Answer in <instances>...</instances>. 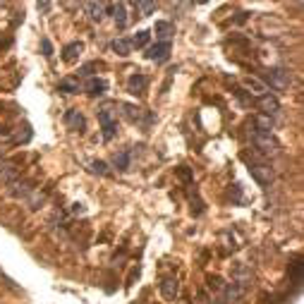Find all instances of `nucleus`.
I'll list each match as a JSON object with an SVG mask.
<instances>
[{"label":"nucleus","instance_id":"obj_1","mask_svg":"<svg viewBox=\"0 0 304 304\" xmlns=\"http://www.w3.org/2000/svg\"><path fill=\"white\" fill-rule=\"evenodd\" d=\"M249 172L254 175V180H256L259 185H268V182L273 180V170L268 168V163H264V161H249Z\"/></svg>","mask_w":304,"mask_h":304},{"label":"nucleus","instance_id":"obj_2","mask_svg":"<svg viewBox=\"0 0 304 304\" xmlns=\"http://www.w3.org/2000/svg\"><path fill=\"white\" fill-rule=\"evenodd\" d=\"M254 146H256V151H261L264 156L278 153V141L273 139V134H259V132H254Z\"/></svg>","mask_w":304,"mask_h":304},{"label":"nucleus","instance_id":"obj_3","mask_svg":"<svg viewBox=\"0 0 304 304\" xmlns=\"http://www.w3.org/2000/svg\"><path fill=\"white\" fill-rule=\"evenodd\" d=\"M161 295L166 297V300H170V302H175L177 300V295H180V280L175 276H166L163 280H161Z\"/></svg>","mask_w":304,"mask_h":304},{"label":"nucleus","instance_id":"obj_4","mask_svg":"<svg viewBox=\"0 0 304 304\" xmlns=\"http://www.w3.org/2000/svg\"><path fill=\"white\" fill-rule=\"evenodd\" d=\"M170 56V41H158L153 43L151 48H146V57L149 60H156V62H163Z\"/></svg>","mask_w":304,"mask_h":304},{"label":"nucleus","instance_id":"obj_5","mask_svg":"<svg viewBox=\"0 0 304 304\" xmlns=\"http://www.w3.org/2000/svg\"><path fill=\"white\" fill-rule=\"evenodd\" d=\"M65 125L70 127V130H75V132H84V127H86V120H84V115L79 111H75V108H70V111L65 113Z\"/></svg>","mask_w":304,"mask_h":304},{"label":"nucleus","instance_id":"obj_6","mask_svg":"<svg viewBox=\"0 0 304 304\" xmlns=\"http://www.w3.org/2000/svg\"><path fill=\"white\" fill-rule=\"evenodd\" d=\"M84 91H86L89 96H103V94L108 91V82L101 79V77H89L86 84H84Z\"/></svg>","mask_w":304,"mask_h":304},{"label":"nucleus","instance_id":"obj_7","mask_svg":"<svg viewBox=\"0 0 304 304\" xmlns=\"http://www.w3.org/2000/svg\"><path fill=\"white\" fill-rule=\"evenodd\" d=\"M10 194L17 196V199H29V196L34 194V185H31L29 180H15V182L10 185Z\"/></svg>","mask_w":304,"mask_h":304},{"label":"nucleus","instance_id":"obj_8","mask_svg":"<svg viewBox=\"0 0 304 304\" xmlns=\"http://www.w3.org/2000/svg\"><path fill=\"white\" fill-rule=\"evenodd\" d=\"M15 180H19V170L15 163H0V182L12 185Z\"/></svg>","mask_w":304,"mask_h":304},{"label":"nucleus","instance_id":"obj_9","mask_svg":"<svg viewBox=\"0 0 304 304\" xmlns=\"http://www.w3.org/2000/svg\"><path fill=\"white\" fill-rule=\"evenodd\" d=\"M82 51H84L82 43H79V41H72V43H67V46L62 48V60H65V62H75Z\"/></svg>","mask_w":304,"mask_h":304},{"label":"nucleus","instance_id":"obj_10","mask_svg":"<svg viewBox=\"0 0 304 304\" xmlns=\"http://www.w3.org/2000/svg\"><path fill=\"white\" fill-rule=\"evenodd\" d=\"M254 127H256L254 132H259V134H273V127H276V125H273V120H271L268 115H259V117L254 120Z\"/></svg>","mask_w":304,"mask_h":304},{"label":"nucleus","instance_id":"obj_11","mask_svg":"<svg viewBox=\"0 0 304 304\" xmlns=\"http://www.w3.org/2000/svg\"><path fill=\"white\" fill-rule=\"evenodd\" d=\"M146 84H149V79H146L144 75H132V77L127 79V91H130V94H141V91L146 89Z\"/></svg>","mask_w":304,"mask_h":304},{"label":"nucleus","instance_id":"obj_12","mask_svg":"<svg viewBox=\"0 0 304 304\" xmlns=\"http://www.w3.org/2000/svg\"><path fill=\"white\" fill-rule=\"evenodd\" d=\"M86 12H89L91 22H101V19L106 17V5H103V2H89V5H86Z\"/></svg>","mask_w":304,"mask_h":304},{"label":"nucleus","instance_id":"obj_13","mask_svg":"<svg viewBox=\"0 0 304 304\" xmlns=\"http://www.w3.org/2000/svg\"><path fill=\"white\" fill-rule=\"evenodd\" d=\"M111 48H113V51H115V53H117L120 57H127L130 53H132V43H130L127 38H115V41L111 43Z\"/></svg>","mask_w":304,"mask_h":304},{"label":"nucleus","instance_id":"obj_14","mask_svg":"<svg viewBox=\"0 0 304 304\" xmlns=\"http://www.w3.org/2000/svg\"><path fill=\"white\" fill-rule=\"evenodd\" d=\"M245 86L251 89V94H256V96H266V91H268L266 84L259 82V79H254V77H247V79H245Z\"/></svg>","mask_w":304,"mask_h":304},{"label":"nucleus","instance_id":"obj_15","mask_svg":"<svg viewBox=\"0 0 304 304\" xmlns=\"http://www.w3.org/2000/svg\"><path fill=\"white\" fill-rule=\"evenodd\" d=\"M60 91H65V94H77L82 86H79V79H75V77H67V79H60V86H57Z\"/></svg>","mask_w":304,"mask_h":304},{"label":"nucleus","instance_id":"obj_16","mask_svg":"<svg viewBox=\"0 0 304 304\" xmlns=\"http://www.w3.org/2000/svg\"><path fill=\"white\" fill-rule=\"evenodd\" d=\"M115 24H117V29H125V27H127V12H125V2H117V5H115Z\"/></svg>","mask_w":304,"mask_h":304},{"label":"nucleus","instance_id":"obj_17","mask_svg":"<svg viewBox=\"0 0 304 304\" xmlns=\"http://www.w3.org/2000/svg\"><path fill=\"white\" fill-rule=\"evenodd\" d=\"M261 108H264V111H266V115L271 117L273 113H278L280 103H278V98H268V96H261Z\"/></svg>","mask_w":304,"mask_h":304},{"label":"nucleus","instance_id":"obj_18","mask_svg":"<svg viewBox=\"0 0 304 304\" xmlns=\"http://www.w3.org/2000/svg\"><path fill=\"white\" fill-rule=\"evenodd\" d=\"M130 158H132V153H130V151H122V153H115L113 163H115L117 170H127V168H130Z\"/></svg>","mask_w":304,"mask_h":304},{"label":"nucleus","instance_id":"obj_19","mask_svg":"<svg viewBox=\"0 0 304 304\" xmlns=\"http://www.w3.org/2000/svg\"><path fill=\"white\" fill-rule=\"evenodd\" d=\"M153 31H156L163 41H168V36H172V24H170V22H156Z\"/></svg>","mask_w":304,"mask_h":304},{"label":"nucleus","instance_id":"obj_20","mask_svg":"<svg viewBox=\"0 0 304 304\" xmlns=\"http://www.w3.org/2000/svg\"><path fill=\"white\" fill-rule=\"evenodd\" d=\"M268 77L273 79L276 86H285V84H287V75H285L283 70H271V72H268Z\"/></svg>","mask_w":304,"mask_h":304},{"label":"nucleus","instance_id":"obj_21","mask_svg":"<svg viewBox=\"0 0 304 304\" xmlns=\"http://www.w3.org/2000/svg\"><path fill=\"white\" fill-rule=\"evenodd\" d=\"M130 43H132V46H137V48H144V46L149 43V31H139Z\"/></svg>","mask_w":304,"mask_h":304},{"label":"nucleus","instance_id":"obj_22","mask_svg":"<svg viewBox=\"0 0 304 304\" xmlns=\"http://www.w3.org/2000/svg\"><path fill=\"white\" fill-rule=\"evenodd\" d=\"M115 132H117V125H115V122H106V125H103V141H111L113 137H115Z\"/></svg>","mask_w":304,"mask_h":304},{"label":"nucleus","instance_id":"obj_23","mask_svg":"<svg viewBox=\"0 0 304 304\" xmlns=\"http://www.w3.org/2000/svg\"><path fill=\"white\" fill-rule=\"evenodd\" d=\"M137 7L141 10V15H144V17H149V15L156 10V2H137Z\"/></svg>","mask_w":304,"mask_h":304},{"label":"nucleus","instance_id":"obj_24","mask_svg":"<svg viewBox=\"0 0 304 304\" xmlns=\"http://www.w3.org/2000/svg\"><path fill=\"white\" fill-rule=\"evenodd\" d=\"M91 170L98 172V175H108V166H106L103 161H94V163H91Z\"/></svg>","mask_w":304,"mask_h":304},{"label":"nucleus","instance_id":"obj_25","mask_svg":"<svg viewBox=\"0 0 304 304\" xmlns=\"http://www.w3.org/2000/svg\"><path fill=\"white\" fill-rule=\"evenodd\" d=\"M96 67H98V65H96V62H89V65H84L82 70H79V72H82L84 77H91V75H94V70H96Z\"/></svg>","mask_w":304,"mask_h":304},{"label":"nucleus","instance_id":"obj_26","mask_svg":"<svg viewBox=\"0 0 304 304\" xmlns=\"http://www.w3.org/2000/svg\"><path fill=\"white\" fill-rule=\"evenodd\" d=\"M98 120H101V125H106V122H111V113L108 111H98Z\"/></svg>","mask_w":304,"mask_h":304},{"label":"nucleus","instance_id":"obj_27","mask_svg":"<svg viewBox=\"0 0 304 304\" xmlns=\"http://www.w3.org/2000/svg\"><path fill=\"white\" fill-rule=\"evenodd\" d=\"M43 56L46 57L53 56V48H51V41H48V38H43Z\"/></svg>","mask_w":304,"mask_h":304},{"label":"nucleus","instance_id":"obj_28","mask_svg":"<svg viewBox=\"0 0 304 304\" xmlns=\"http://www.w3.org/2000/svg\"><path fill=\"white\" fill-rule=\"evenodd\" d=\"M180 177H182V180H192V172H190L187 168H180Z\"/></svg>","mask_w":304,"mask_h":304},{"label":"nucleus","instance_id":"obj_29","mask_svg":"<svg viewBox=\"0 0 304 304\" xmlns=\"http://www.w3.org/2000/svg\"><path fill=\"white\" fill-rule=\"evenodd\" d=\"M0 137H2V127H0Z\"/></svg>","mask_w":304,"mask_h":304},{"label":"nucleus","instance_id":"obj_30","mask_svg":"<svg viewBox=\"0 0 304 304\" xmlns=\"http://www.w3.org/2000/svg\"><path fill=\"white\" fill-rule=\"evenodd\" d=\"M0 46H2V41H0Z\"/></svg>","mask_w":304,"mask_h":304}]
</instances>
